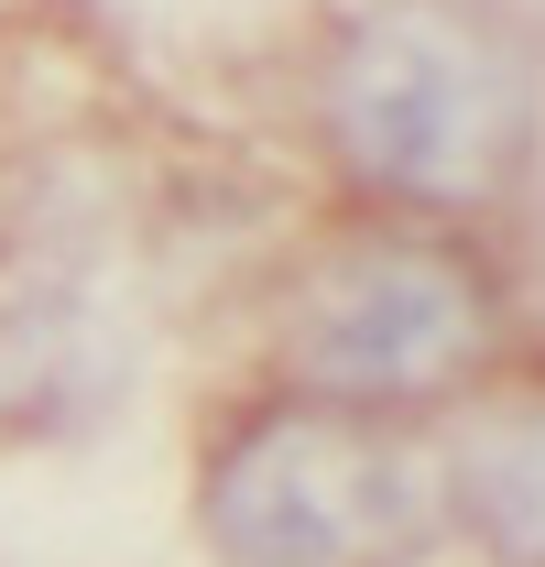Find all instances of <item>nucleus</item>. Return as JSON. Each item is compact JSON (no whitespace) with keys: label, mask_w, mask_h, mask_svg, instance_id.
<instances>
[{"label":"nucleus","mask_w":545,"mask_h":567,"mask_svg":"<svg viewBox=\"0 0 545 567\" xmlns=\"http://www.w3.org/2000/svg\"><path fill=\"white\" fill-rule=\"evenodd\" d=\"M306 132L349 208L491 218L535 164V55L491 0H349L306 76Z\"/></svg>","instance_id":"f257e3e1"},{"label":"nucleus","mask_w":545,"mask_h":567,"mask_svg":"<svg viewBox=\"0 0 545 567\" xmlns=\"http://www.w3.org/2000/svg\"><path fill=\"white\" fill-rule=\"evenodd\" d=\"M263 339L272 382L295 393H328L360 415H425V404L491 393L513 339V284L480 218L339 208L284 251Z\"/></svg>","instance_id":"f03ea898"},{"label":"nucleus","mask_w":545,"mask_h":567,"mask_svg":"<svg viewBox=\"0 0 545 567\" xmlns=\"http://www.w3.org/2000/svg\"><path fill=\"white\" fill-rule=\"evenodd\" d=\"M436 513V470L404 447V415H360L272 382L207 447L197 524L218 567H393Z\"/></svg>","instance_id":"7ed1b4c3"},{"label":"nucleus","mask_w":545,"mask_h":567,"mask_svg":"<svg viewBox=\"0 0 545 567\" xmlns=\"http://www.w3.org/2000/svg\"><path fill=\"white\" fill-rule=\"evenodd\" d=\"M436 492L459 502L502 557H545V393L480 404V425L448 447V481Z\"/></svg>","instance_id":"20e7f679"}]
</instances>
